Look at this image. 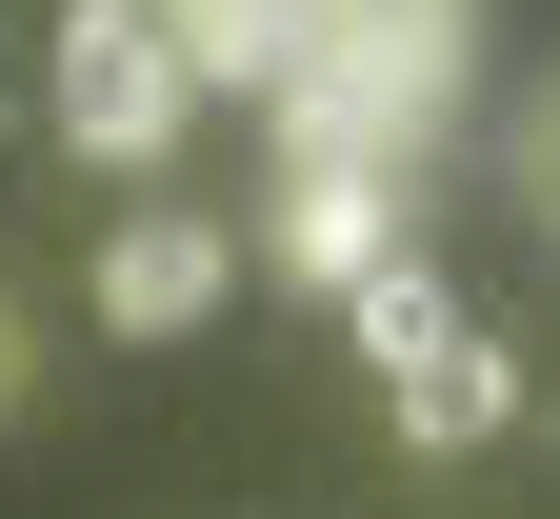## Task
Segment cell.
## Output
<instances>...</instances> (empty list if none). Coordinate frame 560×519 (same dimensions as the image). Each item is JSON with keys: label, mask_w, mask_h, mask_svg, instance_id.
<instances>
[{"label": "cell", "mask_w": 560, "mask_h": 519, "mask_svg": "<svg viewBox=\"0 0 560 519\" xmlns=\"http://www.w3.org/2000/svg\"><path fill=\"white\" fill-rule=\"evenodd\" d=\"M460 60H480V0H340L320 60L260 101L280 180H320V161H420V140H441V101H460Z\"/></svg>", "instance_id": "6da1fadb"}, {"label": "cell", "mask_w": 560, "mask_h": 519, "mask_svg": "<svg viewBox=\"0 0 560 519\" xmlns=\"http://www.w3.org/2000/svg\"><path fill=\"white\" fill-rule=\"evenodd\" d=\"M40 101H60V140H81L101 180H161V161H180V120H200L180 40L140 21V0H60V40H40Z\"/></svg>", "instance_id": "7a4b0ae2"}, {"label": "cell", "mask_w": 560, "mask_h": 519, "mask_svg": "<svg viewBox=\"0 0 560 519\" xmlns=\"http://www.w3.org/2000/svg\"><path fill=\"white\" fill-rule=\"evenodd\" d=\"M400 161H320V180H280V220H260V260H280V300H361V280L400 260Z\"/></svg>", "instance_id": "3957f363"}, {"label": "cell", "mask_w": 560, "mask_h": 519, "mask_svg": "<svg viewBox=\"0 0 560 519\" xmlns=\"http://www.w3.org/2000/svg\"><path fill=\"white\" fill-rule=\"evenodd\" d=\"M221 300H241V240L200 200H140L120 240H101V340H200Z\"/></svg>", "instance_id": "277c9868"}, {"label": "cell", "mask_w": 560, "mask_h": 519, "mask_svg": "<svg viewBox=\"0 0 560 519\" xmlns=\"http://www.w3.org/2000/svg\"><path fill=\"white\" fill-rule=\"evenodd\" d=\"M521 400H540V380H521V359L480 340V320H460L441 359H420V380H381V420H400V460H480V439H521Z\"/></svg>", "instance_id": "5b68a950"}, {"label": "cell", "mask_w": 560, "mask_h": 519, "mask_svg": "<svg viewBox=\"0 0 560 519\" xmlns=\"http://www.w3.org/2000/svg\"><path fill=\"white\" fill-rule=\"evenodd\" d=\"M140 21L180 40V81H200V101H280V81L320 60V21H301V0H140Z\"/></svg>", "instance_id": "8992f818"}, {"label": "cell", "mask_w": 560, "mask_h": 519, "mask_svg": "<svg viewBox=\"0 0 560 519\" xmlns=\"http://www.w3.org/2000/svg\"><path fill=\"white\" fill-rule=\"evenodd\" d=\"M340 320H361V359H381V380H420V359H441V340H460V280H441V260H420V240H400V260L361 280V300H340Z\"/></svg>", "instance_id": "52a82bcc"}, {"label": "cell", "mask_w": 560, "mask_h": 519, "mask_svg": "<svg viewBox=\"0 0 560 519\" xmlns=\"http://www.w3.org/2000/svg\"><path fill=\"white\" fill-rule=\"evenodd\" d=\"M521 200H540V240H560V101L521 120Z\"/></svg>", "instance_id": "ba28073f"}, {"label": "cell", "mask_w": 560, "mask_h": 519, "mask_svg": "<svg viewBox=\"0 0 560 519\" xmlns=\"http://www.w3.org/2000/svg\"><path fill=\"white\" fill-rule=\"evenodd\" d=\"M21 380H40V340H21V300H0V420H21Z\"/></svg>", "instance_id": "9c48e42d"}, {"label": "cell", "mask_w": 560, "mask_h": 519, "mask_svg": "<svg viewBox=\"0 0 560 519\" xmlns=\"http://www.w3.org/2000/svg\"><path fill=\"white\" fill-rule=\"evenodd\" d=\"M301 21H340V0H301Z\"/></svg>", "instance_id": "30bf717a"}]
</instances>
